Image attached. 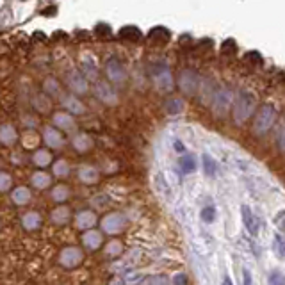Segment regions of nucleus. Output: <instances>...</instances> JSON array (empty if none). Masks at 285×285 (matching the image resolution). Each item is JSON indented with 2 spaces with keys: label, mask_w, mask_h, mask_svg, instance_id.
I'll return each instance as SVG.
<instances>
[{
  "label": "nucleus",
  "mask_w": 285,
  "mask_h": 285,
  "mask_svg": "<svg viewBox=\"0 0 285 285\" xmlns=\"http://www.w3.org/2000/svg\"><path fill=\"white\" fill-rule=\"evenodd\" d=\"M95 95H97L98 100H102L107 105H114L116 102H118L116 91L109 86V82H105V81L97 82V86H95Z\"/></svg>",
  "instance_id": "obj_9"
},
{
  "label": "nucleus",
  "mask_w": 285,
  "mask_h": 285,
  "mask_svg": "<svg viewBox=\"0 0 285 285\" xmlns=\"http://www.w3.org/2000/svg\"><path fill=\"white\" fill-rule=\"evenodd\" d=\"M22 225L23 228L29 232L36 230V228H39V225H41V216H39L38 212H27V214H23Z\"/></svg>",
  "instance_id": "obj_20"
},
{
  "label": "nucleus",
  "mask_w": 285,
  "mask_h": 285,
  "mask_svg": "<svg viewBox=\"0 0 285 285\" xmlns=\"http://www.w3.org/2000/svg\"><path fill=\"white\" fill-rule=\"evenodd\" d=\"M72 145H74V148L79 152V154H84V152H89L93 148V139H91V135L81 132V134L74 135V139H72Z\"/></svg>",
  "instance_id": "obj_15"
},
{
  "label": "nucleus",
  "mask_w": 285,
  "mask_h": 285,
  "mask_svg": "<svg viewBox=\"0 0 285 285\" xmlns=\"http://www.w3.org/2000/svg\"><path fill=\"white\" fill-rule=\"evenodd\" d=\"M105 74H107V79L112 84H123L125 79H127V72H125L123 64L116 57H111L105 62Z\"/></svg>",
  "instance_id": "obj_7"
},
{
  "label": "nucleus",
  "mask_w": 285,
  "mask_h": 285,
  "mask_svg": "<svg viewBox=\"0 0 285 285\" xmlns=\"http://www.w3.org/2000/svg\"><path fill=\"white\" fill-rule=\"evenodd\" d=\"M201 166H203V173L207 175V177H214V175H216V171H218L216 161H214L208 154L201 155Z\"/></svg>",
  "instance_id": "obj_27"
},
{
  "label": "nucleus",
  "mask_w": 285,
  "mask_h": 285,
  "mask_svg": "<svg viewBox=\"0 0 285 285\" xmlns=\"http://www.w3.org/2000/svg\"><path fill=\"white\" fill-rule=\"evenodd\" d=\"M278 147H280V150L285 152V128L280 132V135H278Z\"/></svg>",
  "instance_id": "obj_48"
},
{
  "label": "nucleus",
  "mask_w": 285,
  "mask_h": 285,
  "mask_svg": "<svg viewBox=\"0 0 285 285\" xmlns=\"http://www.w3.org/2000/svg\"><path fill=\"white\" fill-rule=\"evenodd\" d=\"M234 100L235 98L230 89L227 88L218 89V91L214 93V97H212V111H214V114L220 116V118H225V116L228 114L230 105L234 104Z\"/></svg>",
  "instance_id": "obj_3"
},
{
  "label": "nucleus",
  "mask_w": 285,
  "mask_h": 285,
  "mask_svg": "<svg viewBox=\"0 0 285 285\" xmlns=\"http://www.w3.org/2000/svg\"><path fill=\"white\" fill-rule=\"evenodd\" d=\"M255 111V97L250 91H241L234 100V111L232 116L237 125H243L244 121L253 114Z\"/></svg>",
  "instance_id": "obj_1"
},
{
  "label": "nucleus",
  "mask_w": 285,
  "mask_h": 285,
  "mask_svg": "<svg viewBox=\"0 0 285 285\" xmlns=\"http://www.w3.org/2000/svg\"><path fill=\"white\" fill-rule=\"evenodd\" d=\"M147 285H170V281H168V278L162 276V274H157V276L148 278Z\"/></svg>",
  "instance_id": "obj_41"
},
{
  "label": "nucleus",
  "mask_w": 285,
  "mask_h": 285,
  "mask_svg": "<svg viewBox=\"0 0 285 285\" xmlns=\"http://www.w3.org/2000/svg\"><path fill=\"white\" fill-rule=\"evenodd\" d=\"M118 38H120L121 41L137 45V43L142 41V32L139 31L135 25H125V27L120 29V32H118Z\"/></svg>",
  "instance_id": "obj_13"
},
{
  "label": "nucleus",
  "mask_w": 285,
  "mask_h": 285,
  "mask_svg": "<svg viewBox=\"0 0 285 285\" xmlns=\"http://www.w3.org/2000/svg\"><path fill=\"white\" fill-rule=\"evenodd\" d=\"M0 141H2V145H6V147H9V145H13V142L16 141V130L13 125L9 123L2 125V128H0Z\"/></svg>",
  "instance_id": "obj_24"
},
{
  "label": "nucleus",
  "mask_w": 285,
  "mask_h": 285,
  "mask_svg": "<svg viewBox=\"0 0 285 285\" xmlns=\"http://www.w3.org/2000/svg\"><path fill=\"white\" fill-rule=\"evenodd\" d=\"M221 50H223L225 55H235L237 54V45H235L234 39H227V41L223 43V46H221Z\"/></svg>",
  "instance_id": "obj_36"
},
{
  "label": "nucleus",
  "mask_w": 285,
  "mask_h": 285,
  "mask_svg": "<svg viewBox=\"0 0 285 285\" xmlns=\"http://www.w3.org/2000/svg\"><path fill=\"white\" fill-rule=\"evenodd\" d=\"M221 285H234V281L230 280V276H223V281H221Z\"/></svg>",
  "instance_id": "obj_51"
},
{
  "label": "nucleus",
  "mask_w": 285,
  "mask_h": 285,
  "mask_svg": "<svg viewBox=\"0 0 285 285\" xmlns=\"http://www.w3.org/2000/svg\"><path fill=\"white\" fill-rule=\"evenodd\" d=\"M142 280V274L141 273H128L127 276H125V281H127L128 285H134L137 283V281Z\"/></svg>",
  "instance_id": "obj_46"
},
{
  "label": "nucleus",
  "mask_w": 285,
  "mask_h": 285,
  "mask_svg": "<svg viewBox=\"0 0 285 285\" xmlns=\"http://www.w3.org/2000/svg\"><path fill=\"white\" fill-rule=\"evenodd\" d=\"M54 13H57V8H55V6H50V8L43 9V15L45 16H54Z\"/></svg>",
  "instance_id": "obj_50"
},
{
  "label": "nucleus",
  "mask_w": 285,
  "mask_h": 285,
  "mask_svg": "<svg viewBox=\"0 0 285 285\" xmlns=\"http://www.w3.org/2000/svg\"><path fill=\"white\" fill-rule=\"evenodd\" d=\"M43 141H45L46 147H50V148H62V145H64L62 134L54 127H46L45 130H43Z\"/></svg>",
  "instance_id": "obj_12"
},
{
  "label": "nucleus",
  "mask_w": 285,
  "mask_h": 285,
  "mask_svg": "<svg viewBox=\"0 0 285 285\" xmlns=\"http://www.w3.org/2000/svg\"><path fill=\"white\" fill-rule=\"evenodd\" d=\"M82 262V251L75 246H68L59 253V264L66 269H74Z\"/></svg>",
  "instance_id": "obj_8"
},
{
  "label": "nucleus",
  "mask_w": 285,
  "mask_h": 285,
  "mask_svg": "<svg viewBox=\"0 0 285 285\" xmlns=\"http://www.w3.org/2000/svg\"><path fill=\"white\" fill-rule=\"evenodd\" d=\"M125 225H127V218L121 214V212H111V214H107V216L102 220V230L105 232V234H120L121 230L125 228Z\"/></svg>",
  "instance_id": "obj_5"
},
{
  "label": "nucleus",
  "mask_w": 285,
  "mask_h": 285,
  "mask_svg": "<svg viewBox=\"0 0 285 285\" xmlns=\"http://www.w3.org/2000/svg\"><path fill=\"white\" fill-rule=\"evenodd\" d=\"M274 225L278 227V230L283 232V234H285V210L278 212L276 218H274Z\"/></svg>",
  "instance_id": "obj_42"
},
{
  "label": "nucleus",
  "mask_w": 285,
  "mask_h": 285,
  "mask_svg": "<svg viewBox=\"0 0 285 285\" xmlns=\"http://www.w3.org/2000/svg\"><path fill=\"white\" fill-rule=\"evenodd\" d=\"M148 38H150V41L155 43V45H166V43H170L171 32L166 27H154L150 31V34H148Z\"/></svg>",
  "instance_id": "obj_16"
},
{
  "label": "nucleus",
  "mask_w": 285,
  "mask_h": 285,
  "mask_svg": "<svg viewBox=\"0 0 285 285\" xmlns=\"http://www.w3.org/2000/svg\"><path fill=\"white\" fill-rule=\"evenodd\" d=\"M69 196V189L66 187V185H57V187L52 189V198H54L57 203H62V201H66Z\"/></svg>",
  "instance_id": "obj_31"
},
{
  "label": "nucleus",
  "mask_w": 285,
  "mask_h": 285,
  "mask_svg": "<svg viewBox=\"0 0 285 285\" xmlns=\"http://www.w3.org/2000/svg\"><path fill=\"white\" fill-rule=\"evenodd\" d=\"M11 198L16 205H25L31 200V191H29L27 187H23V185H20V187H16L15 191H13Z\"/></svg>",
  "instance_id": "obj_25"
},
{
  "label": "nucleus",
  "mask_w": 285,
  "mask_h": 285,
  "mask_svg": "<svg viewBox=\"0 0 285 285\" xmlns=\"http://www.w3.org/2000/svg\"><path fill=\"white\" fill-rule=\"evenodd\" d=\"M171 285H187V276L185 273H177L171 278Z\"/></svg>",
  "instance_id": "obj_45"
},
{
  "label": "nucleus",
  "mask_w": 285,
  "mask_h": 285,
  "mask_svg": "<svg viewBox=\"0 0 285 285\" xmlns=\"http://www.w3.org/2000/svg\"><path fill=\"white\" fill-rule=\"evenodd\" d=\"M81 68H82V75H84L86 79H91V81H95V79L98 77V68H97V64H95V61H93L91 57L82 59Z\"/></svg>",
  "instance_id": "obj_21"
},
{
  "label": "nucleus",
  "mask_w": 285,
  "mask_h": 285,
  "mask_svg": "<svg viewBox=\"0 0 285 285\" xmlns=\"http://www.w3.org/2000/svg\"><path fill=\"white\" fill-rule=\"evenodd\" d=\"M273 251L278 258H285V241L278 234L273 237Z\"/></svg>",
  "instance_id": "obj_34"
},
{
  "label": "nucleus",
  "mask_w": 285,
  "mask_h": 285,
  "mask_svg": "<svg viewBox=\"0 0 285 285\" xmlns=\"http://www.w3.org/2000/svg\"><path fill=\"white\" fill-rule=\"evenodd\" d=\"M54 173H55V177H59V178L68 177L69 175V164L64 161V159H59V161L54 164Z\"/></svg>",
  "instance_id": "obj_32"
},
{
  "label": "nucleus",
  "mask_w": 285,
  "mask_h": 285,
  "mask_svg": "<svg viewBox=\"0 0 285 285\" xmlns=\"http://www.w3.org/2000/svg\"><path fill=\"white\" fill-rule=\"evenodd\" d=\"M34 39H41V41H45V34H41V32H36Z\"/></svg>",
  "instance_id": "obj_52"
},
{
  "label": "nucleus",
  "mask_w": 285,
  "mask_h": 285,
  "mask_svg": "<svg viewBox=\"0 0 285 285\" xmlns=\"http://www.w3.org/2000/svg\"><path fill=\"white\" fill-rule=\"evenodd\" d=\"M82 243L84 246H88L89 250H98L102 246V234L97 230H88L82 235Z\"/></svg>",
  "instance_id": "obj_17"
},
{
  "label": "nucleus",
  "mask_w": 285,
  "mask_h": 285,
  "mask_svg": "<svg viewBox=\"0 0 285 285\" xmlns=\"http://www.w3.org/2000/svg\"><path fill=\"white\" fill-rule=\"evenodd\" d=\"M121 251H123V244L120 243V241H114V243H109L107 248H105V253L109 255V257H120Z\"/></svg>",
  "instance_id": "obj_35"
},
{
  "label": "nucleus",
  "mask_w": 285,
  "mask_h": 285,
  "mask_svg": "<svg viewBox=\"0 0 285 285\" xmlns=\"http://www.w3.org/2000/svg\"><path fill=\"white\" fill-rule=\"evenodd\" d=\"M216 216H218V210H216V207H212V205L203 207L200 212V218L205 221V223H214V221H216Z\"/></svg>",
  "instance_id": "obj_33"
},
{
  "label": "nucleus",
  "mask_w": 285,
  "mask_h": 285,
  "mask_svg": "<svg viewBox=\"0 0 285 285\" xmlns=\"http://www.w3.org/2000/svg\"><path fill=\"white\" fill-rule=\"evenodd\" d=\"M166 112L171 116H178L182 114V111H184V102L180 100V98H170V100L166 102Z\"/></svg>",
  "instance_id": "obj_28"
},
{
  "label": "nucleus",
  "mask_w": 285,
  "mask_h": 285,
  "mask_svg": "<svg viewBox=\"0 0 285 285\" xmlns=\"http://www.w3.org/2000/svg\"><path fill=\"white\" fill-rule=\"evenodd\" d=\"M79 178H81L84 184H97L98 178H100V173H98L97 168L93 166H82L79 170Z\"/></svg>",
  "instance_id": "obj_18"
},
{
  "label": "nucleus",
  "mask_w": 285,
  "mask_h": 285,
  "mask_svg": "<svg viewBox=\"0 0 285 285\" xmlns=\"http://www.w3.org/2000/svg\"><path fill=\"white\" fill-rule=\"evenodd\" d=\"M152 77L154 82L161 91H171L173 88V77H171V72L168 69V66L164 62H159L152 68Z\"/></svg>",
  "instance_id": "obj_4"
},
{
  "label": "nucleus",
  "mask_w": 285,
  "mask_h": 285,
  "mask_svg": "<svg viewBox=\"0 0 285 285\" xmlns=\"http://www.w3.org/2000/svg\"><path fill=\"white\" fill-rule=\"evenodd\" d=\"M34 107L38 109L39 112H46V111H48V107H50V105H48L46 98L41 102V97H36V98H34Z\"/></svg>",
  "instance_id": "obj_43"
},
{
  "label": "nucleus",
  "mask_w": 285,
  "mask_h": 285,
  "mask_svg": "<svg viewBox=\"0 0 285 285\" xmlns=\"http://www.w3.org/2000/svg\"><path fill=\"white\" fill-rule=\"evenodd\" d=\"M97 34L100 36V38H111L112 36V31L109 25H105V23H98L97 25Z\"/></svg>",
  "instance_id": "obj_39"
},
{
  "label": "nucleus",
  "mask_w": 285,
  "mask_h": 285,
  "mask_svg": "<svg viewBox=\"0 0 285 285\" xmlns=\"http://www.w3.org/2000/svg\"><path fill=\"white\" fill-rule=\"evenodd\" d=\"M269 285H285V276L278 271L269 274Z\"/></svg>",
  "instance_id": "obj_40"
},
{
  "label": "nucleus",
  "mask_w": 285,
  "mask_h": 285,
  "mask_svg": "<svg viewBox=\"0 0 285 285\" xmlns=\"http://www.w3.org/2000/svg\"><path fill=\"white\" fill-rule=\"evenodd\" d=\"M180 168L185 175L193 173V171L196 170V159H194L193 155H184V157L180 159Z\"/></svg>",
  "instance_id": "obj_30"
},
{
  "label": "nucleus",
  "mask_w": 285,
  "mask_h": 285,
  "mask_svg": "<svg viewBox=\"0 0 285 285\" xmlns=\"http://www.w3.org/2000/svg\"><path fill=\"white\" fill-rule=\"evenodd\" d=\"M173 148H175V152H178V154H184V152H185L184 142H182V141H178V139L173 142Z\"/></svg>",
  "instance_id": "obj_49"
},
{
  "label": "nucleus",
  "mask_w": 285,
  "mask_h": 285,
  "mask_svg": "<svg viewBox=\"0 0 285 285\" xmlns=\"http://www.w3.org/2000/svg\"><path fill=\"white\" fill-rule=\"evenodd\" d=\"M68 86L69 89L77 95H84L88 93L89 86H88V79L82 75V72H69L68 74Z\"/></svg>",
  "instance_id": "obj_11"
},
{
  "label": "nucleus",
  "mask_w": 285,
  "mask_h": 285,
  "mask_svg": "<svg viewBox=\"0 0 285 285\" xmlns=\"http://www.w3.org/2000/svg\"><path fill=\"white\" fill-rule=\"evenodd\" d=\"M241 218H243V223L246 227V230L250 232V235L255 237L258 234V230H260V221L255 216V212L248 205H241Z\"/></svg>",
  "instance_id": "obj_10"
},
{
  "label": "nucleus",
  "mask_w": 285,
  "mask_h": 285,
  "mask_svg": "<svg viewBox=\"0 0 285 285\" xmlns=\"http://www.w3.org/2000/svg\"><path fill=\"white\" fill-rule=\"evenodd\" d=\"M62 105L66 107V111L69 114H82L84 112V105L81 104V100H77L75 97H64L62 98Z\"/></svg>",
  "instance_id": "obj_22"
},
{
  "label": "nucleus",
  "mask_w": 285,
  "mask_h": 285,
  "mask_svg": "<svg viewBox=\"0 0 285 285\" xmlns=\"http://www.w3.org/2000/svg\"><path fill=\"white\" fill-rule=\"evenodd\" d=\"M75 225H77V228H81V230H91V228L97 225V214L93 210L79 212L77 218H75Z\"/></svg>",
  "instance_id": "obj_14"
},
{
  "label": "nucleus",
  "mask_w": 285,
  "mask_h": 285,
  "mask_svg": "<svg viewBox=\"0 0 285 285\" xmlns=\"http://www.w3.org/2000/svg\"><path fill=\"white\" fill-rule=\"evenodd\" d=\"M32 161H34V164L39 166V168H46V166L52 162V155L50 152H46V150H38L34 154V157H32Z\"/></svg>",
  "instance_id": "obj_29"
},
{
  "label": "nucleus",
  "mask_w": 285,
  "mask_h": 285,
  "mask_svg": "<svg viewBox=\"0 0 285 285\" xmlns=\"http://www.w3.org/2000/svg\"><path fill=\"white\" fill-rule=\"evenodd\" d=\"M9 189H11V177L8 173H0V191L6 193Z\"/></svg>",
  "instance_id": "obj_38"
},
{
  "label": "nucleus",
  "mask_w": 285,
  "mask_h": 285,
  "mask_svg": "<svg viewBox=\"0 0 285 285\" xmlns=\"http://www.w3.org/2000/svg\"><path fill=\"white\" fill-rule=\"evenodd\" d=\"M244 61L246 62H250V64H253V66H260L262 64V55L258 54V52H248L246 55H244Z\"/></svg>",
  "instance_id": "obj_37"
},
{
  "label": "nucleus",
  "mask_w": 285,
  "mask_h": 285,
  "mask_svg": "<svg viewBox=\"0 0 285 285\" xmlns=\"http://www.w3.org/2000/svg\"><path fill=\"white\" fill-rule=\"evenodd\" d=\"M50 182H52L50 175H46L45 171H36V173L32 175V185H34L36 189H46L50 185Z\"/></svg>",
  "instance_id": "obj_26"
},
{
  "label": "nucleus",
  "mask_w": 285,
  "mask_h": 285,
  "mask_svg": "<svg viewBox=\"0 0 285 285\" xmlns=\"http://www.w3.org/2000/svg\"><path fill=\"white\" fill-rule=\"evenodd\" d=\"M243 285H253V278H251V273L250 269H244L243 271Z\"/></svg>",
  "instance_id": "obj_47"
},
{
  "label": "nucleus",
  "mask_w": 285,
  "mask_h": 285,
  "mask_svg": "<svg viewBox=\"0 0 285 285\" xmlns=\"http://www.w3.org/2000/svg\"><path fill=\"white\" fill-rule=\"evenodd\" d=\"M178 86L185 95H194L196 89L200 88V77L194 69H184L178 77Z\"/></svg>",
  "instance_id": "obj_6"
},
{
  "label": "nucleus",
  "mask_w": 285,
  "mask_h": 285,
  "mask_svg": "<svg viewBox=\"0 0 285 285\" xmlns=\"http://www.w3.org/2000/svg\"><path fill=\"white\" fill-rule=\"evenodd\" d=\"M50 218H52V221H54L55 225H64V223H68V220L72 218V214H69L68 207L61 205V207H57V208H54V210H52Z\"/></svg>",
  "instance_id": "obj_23"
},
{
  "label": "nucleus",
  "mask_w": 285,
  "mask_h": 285,
  "mask_svg": "<svg viewBox=\"0 0 285 285\" xmlns=\"http://www.w3.org/2000/svg\"><path fill=\"white\" fill-rule=\"evenodd\" d=\"M45 89L48 93H52V95H57V93H59V86L55 84L54 79H46V81H45Z\"/></svg>",
  "instance_id": "obj_44"
},
{
  "label": "nucleus",
  "mask_w": 285,
  "mask_h": 285,
  "mask_svg": "<svg viewBox=\"0 0 285 285\" xmlns=\"http://www.w3.org/2000/svg\"><path fill=\"white\" fill-rule=\"evenodd\" d=\"M54 125L62 130H72L75 127V121L68 112H57V114H54Z\"/></svg>",
  "instance_id": "obj_19"
},
{
  "label": "nucleus",
  "mask_w": 285,
  "mask_h": 285,
  "mask_svg": "<svg viewBox=\"0 0 285 285\" xmlns=\"http://www.w3.org/2000/svg\"><path fill=\"white\" fill-rule=\"evenodd\" d=\"M283 79H285V72H283Z\"/></svg>",
  "instance_id": "obj_53"
},
{
  "label": "nucleus",
  "mask_w": 285,
  "mask_h": 285,
  "mask_svg": "<svg viewBox=\"0 0 285 285\" xmlns=\"http://www.w3.org/2000/svg\"><path fill=\"white\" fill-rule=\"evenodd\" d=\"M274 121H276V109H274L271 104H264L257 112V118H255V123H253V130L257 132V134L262 135L273 127Z\"/></svg>",
  "instance_id": "obj_2"
}]
</instances>
